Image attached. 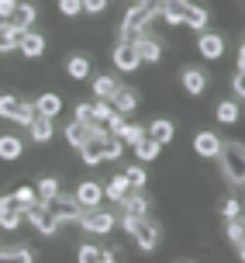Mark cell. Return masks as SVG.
Listing matches in <instances>:
<instances>
[{
  "label": "cell",
  "mask_w": 245,
  "mask_h": 263,
  "mask_svg": "<svg viewBox=\"0 0 245 263\" xmlns=\"http://www.w3.org/2000/svg\"><path fill=\"white\" fill-rule=\"evenodd\" d=\"M159 17L166 25H187V28H194V31H204L207 28V11L190 4V0H162L159 4Z\"/></svg>",
  "instance_id": "obj_1"
},
{
  "label": "cell",
  "mask_w": 245,
  "mask_h": 263,
  "mask_svg": "<svg viewBox=\"0 0 245 263\" xmlns=\"http://www.w3.org/2000/svg\"><path fill=\"white\" fill-rule=\"evenodd\" d=\"M218 166H221V177L232 180V187H242L245 184V145L242 142H221L218 149Z\"/></svg>",
  "instance_id": "obj_2"
},
{
  "label": "cell",
  "mask_w": 245,
  "mask_h": 263,
  "mask_svg": "<svg viewBox=\"0 0 245 263\" xmlns=\"http://www.w3.org/2000/svg\"><path fill=\"white\" fill-rule=\"evenodd\" d=\"M155 17H159V14H155L152 7H145V4L128 7L125 17H121V28H117V39H121V42H135L138 35H145V28L152 25Z\"/></svg>",
  "instance_id": "obj_3"
},
{
  "label": "cell",
  "mask_w": 245,
  "mask_h": 263,
  "mask_svg": "<svg viewBox=\"0 0 245 263\" xmlns=\"http://www.w3.org/2000/svg\"><path fill=\"white\" fill-rule=\"evenodd\" d=\"M45 208L55 215V222H59V225H79V218H83V208L76 204V197L63 194V191L52 197V201H45Z\"/></svg>",
  "instance_id": "obj_4"
},
{
  "label": "cell",
  "mask_w": 245,
  "mask_h": 263,
  "mask_svg": "<svg viewBox=\"0 0 245 263\" xmlns=\"http://www.w3.org/2000/svg\"><path fill=\"white\" fill-rule=\"evenodd\" d=\"M114 225H117V215H114V211H107L104 204L83 211V218H79V229H83V232H93V236H107V232H114Z\"/></svg>",
  "instance_id": "obj_5"
},
{
  "label": "cell",
  "mask_w": 245,
  "mask_h": 263,
  "mask_svg": "<svg viewBox=\"0 0 245 263\" xmlns=\"http://www.w3.org/2000/svg\"><path fill=\"white\" fill-rule=\"evenodd\" d=\"M21 215H25V222L31 225L35 232H42V236H55V232L63 229V225L55 222V215L45 208V201H35V204H28Z\"/></svg>",
  "instance_id": "obj_6"
},
{
  "label": "cell",
  "mask_w": 245,
  "mask_h": 263,
  "mask_svg": "<svg viewBox=\"0 0 245 263\" xmlns=\"http://www.w3.org/2000/svg\"><path fill=\"white\" fill-rule=\"evenodd\" d=\"M0 118L14 121V125H31L35 107L28 101H21V97H14V93H0Z\"/></svg>",
  "instance_id": "obj_7"
},
{
  "label": "cell",
  "mask_w": 245,
  "mask_h": 263,
  "mask_svg": "<svg viewBox=\"0 0 245 263\" xmlns=\"http://www.w3.org/2000/svg\"><path fill=\"white\" fill-rule=\"evenodd\" d=\"M131 239H135V246H138L142 253H155L159 242H162V229H159V222H152V218L145 215L142 225H138V232H135Z\"/></svg>",
  "instance_id": "obj_8"
},
{
  "label": "cell",
  "mask_w": 245,
  "mask_h": 263,
  "mask_svg": "<svg viewBox=\"0 0 245 263\" xmlns=\"http://www.w3.org/2000/svg\"><path fill=\"white\" fill-rule=\"evenodd\" d=\"M111 63L117 66V73H135L142 59H138V49H135V42H117L114 52H111Z\"/></svg>",
  "instance_id": "obj_9"
},
{
  "label": "cell",
  "mask_w": 245,
  "mask_h": 263,
  "mask_svg": "<svg viewBox=\"0 0 245 263\" xmlns=\"http://www.w3.org/2000/svg\"><path fill=\"white\" fill-rule=\"evenodd\" d=\"M200 39H197V52L204 55L207 63H218L221 55H224V35H218V31H197Z\"/></svg>",
  "instance_id": "obj_10"
},
{
  "label": "cell",
  "mask_w": 245,
  "mask_h": 263,
  "mask_svg": "<svg viewBox=\"0 0 245 263\" xmlns=\"http://www.w3.org/2000/svg\"><path fill=\"white\" fill-rule=\"evenodd\" d=\"M207 83H211V80H207V73L200 69V66H183L180 87L190 93V97H204V93H207Z\"/></svg>",
  "instance_id": "obj_11"
},
{
  "label": "cell",
  "mask_w": 245,
  "mask_h": 263,
  "mask_svg": "<svg viewBox=\"0 0 245 263\" xmlns=\"http://www.w3.org/2000/svg\"><path fill=\"white\" fill-rule=\"evenodd\" d=\"M111 104H114L117 115H125V118H128V115H135V111H138V90H135V87H125V83H117Z\"/></svg>",
  "instance_id": "obj_12"
},
{
  "label": "cell",
  "mask_w": 245,
  "mask_h": 263,
  "mask_svg": "<svg viewBox=\"0 0 245 263\" xmlns=\"http://www.w3.org/2000/svg\"><path fill=\"white\" fill-rule=\"evenodd\" d=\"M73 197H76V204L83 211H90V208H97V204H104V187L97 184V180H83Z\"/></svg>",
  "instance_id": "obj_13"
},
{
  "label": "cell",
  "mask_w": 245,
  "mask_h": 263,
  "mask_svg": "<svg viewBox=\"0 0 245 263\" xmlns=\"http://www.w3.org/2000/svg\"><path fill=\"white\" fill-rule=\"evenodd\" d=\"M17 52L25 55V59H42V55H45V35H38L35 28H28V31H21V42H17Z\"/></svg>",
  "instance_id": "obj_14"
},
{
  "label": "cell",
  "mask_w": 245,
  "mask_h": 263,
  "mask_svg": "<svg viewBox=\"0 0 245 263\" xmlns=\"http://www.w3.org/2000/svg\"><path fill=\"white\" fill-rule=\"evenodd\" d=\"M135 49H138L142 66H155L159 59H162V42L152 39V35H138V39H135Z\"/></svg>",
  "instance_id": "obj_15"
},
{
  "label": "cell",
  "mask_w": 245,
  "mask_h": 263,
  "mask_svg": "<svg viewBox=\"0 0 245 263\" xmlns=\"http://www.w3.org/2000/svg\"><path fill=\"white\" fill-rule=\"evenodd\" d=\"M221 142H224V139H221L218 132H197L194 135V153L200 159H214L218 149H221Z\"/></svg>",
  "instance_id": "obj_16"
},
{
  "label": "cell",
  "mask_w": 245,
  "mask_h": 263,
  "mask_svg": "<svg viewBox=\"0 0 245 263\" xmlns=\"http://www.w3.org/2000/svg\"><path fill=\"white\" fill-rule=\"evenodd\" d=\"M21 222H25L21 208L11 201V194H4L0 197V229H4V232H14V229H21Z\"/></svg>",
  "instance_id": "obj_17"
},
{
  "label": "cell",
  "mask_w": 245,
  "mask_h": 263,
  "mask_svg": "<svg viewBox=\"0 0 245 263\" xmlns=\"http://www.w3.org/2000/svg\"><path fill=\"white\" fill-rule=\"evenodd\" d=\"M145 135H149L152 142H159V145H169L173 139H176V121L152 118V121H149V128H145Z\"/></svg>",
  "instance_id": "obj_18"
},
{
  "label": "cell",
  "mask_w": 245,
  "mask_h": 263,
  "mask_svg": "<svg viewBox=\"0 0 245 263\" xmlns=\"http://www.w3.org/2000/svg\"><path fill=\"white\" fill-rule=\"evenodd\" d=\"M35 17H38V7L35 4H17L7 17V25H14L17 31H28V28H35Z\"/></svg>",
  "instance_id": "obj_19"
},
{
  "label": "cell",
  "mask_w": 245,
  "mask_h": 263,
  "mask_svg": "<svg viewBox=\"0 0 245 263\" xmlns=\"http://www.w3.org/2000/svg\"><path fill=\"white\" fill-rule=\"evenodd\" d=\"M224 239L232 242L235 256L242 260V256H245V222H242V218H228V222H224Z\"/></svg>",
  "instance_id": "obj_20"
},
{
  "label": "cell",
  "mask_w": 245,
  "mask_h": 263,
  "mask_svg": "<svg viewBox=\"0 0 245 263\" xmlns=\"http://www.w3.org/2000/svg\"><path fill=\"white\" fill-rule=\"evenodd\" d=\"M117 204H121V215H149V197H145V191H135V187Z\"/></svg>",
  "instance_id": "obj_21"
},
{
  "label": "cell",
  "mask_w": 245,
  "mask_h": 263,
  "mask_svg": "<svg viewBox=\"0 0 245 263\" xmlns=\"http://www.w3.org/2000/svg\"><path fill=\"white\" fill-rule=\"evenodd\" d=\"M31 107H35V115H42V118H59L63 115V97L59 93H38Z\"/></svg>",
  "instance_id": "obj_22"
},
{
  "label": "cell",
  "mask_w": 245,
  "mask_h": 263,
  "mask_svg": "<svg viewBox=\"0 0 245 263\" xmlns=\"http://www.w3.org/2000/svg\"><path fill=\"white\" fill-rule=\"evenodd\" d=\"M52 121H55V118H42V115H35V118H31V125H28L31 142H38V145L52 142V135H55V125H52Z\"/></svg>",
  "instance_id": "obj_23"
},
{
  "label": "cell",
  "mask_w": 245,
  "mask_h": 263,
  "mask_svg": "<svg viewBox=\"0 0 245 263\" xmlns=\"http://www.w3.org/2000/svg\"><path fill=\"white\" fill-rule=\"evenodd\" d=\"M214 115H218V121L221 125H224V128H228V125H238V121H242V104H238V101H221L218 107H214Z\"/></svg>",
  "instance_id": "obj_24"
},
{
  "label": "cell",
  "mask_w": 245,
  "mask_h": 263,
  "mask_svg": "<svg viewBox=\"0 0 245 263\" xmlns=\"http://www.w3.org/2000/svg\"><path fill=\"white\" fill-rule=\"evenodd\" d=\"M63 139L73 145V149H83V145H87V139H90V125H83V121H69V125H66V132H63Z\"/></svg>",
  "instance_id": "obj_25"
},
{
  "label": "cell",
  "mask_w": 245,
  "mask_h": 263,
  "mask_svg": "<svg viewBox=\"0 0 245 263\" xmlns=\"http://www.w3.org/2000/svg\"><path fill=\"white\" fill-rule=\"evenodd\" d=\"M21 153H25V142L17 135H0V159L14 163V159H21Z\"/></svg>",
  "instance_id": "obj_26"
},
{
  "label": "cell",
  "mask_w": 245,
  "mask_h": 263,
  "mask_svg": "<svg viewBox=\"0 0 245 263\" xmlns=\"http://www.w3.org/2000/svg\"><path fill=\"white\" fill-rule=\"evenodd\" d=\"M128 191H131V187H128V177H125V173H114V177L104 184V197H111L114 204H117L125 194H128Z\"/></svg>",
  "instance_id": "obj_27"
},
{
  "label": "cell",
  "mask_w": 245,
  "mask_h": 263,
  "mask_svg": "<svg viewBox=\"0 0 245 263\" xmlns=\"http://www.w3.org/2000/svg\"><path fill=\"white\" fill-rule=\"evenodd\" d=\"M114 90H117V77H107V73L93 77V97H97V101H111Z\"/></svg>",
  "instance_id": "obj_28"
},
{
  "label": "cell",
  "mask_w": 245,
  "mask_h": 263,
  "mask_svg": "<svg viewBox=\"0 0 245 263\" xmlns=\"http://www.w3.org/2000/svg\"><path fill=\"white\" fill-rule=\"evenodd\" d=\"M90 59H87V55H69V59H66V73H69V77H73V80H87V77H90Z\"/></svg>",
  "instance_id": "obj_29"
},
{
  "label": "cell",
  "mask_w": 245,
  "mask_h": 263,
  "mask_svg": "<svg viewBox=\"0 0 245 263\" xmlns=\"http://www.w3.org/2000/svg\"><path fill=\"white\" fill-rule=\"evenodd\" d=\"M131 153L138 156V163H152V159H159V153H162V145H159V142H152V139L145 135V139H142L138 145H131Z\"/></svg>",
  "instance_id": "obj_30"
},
{
  "label": "cell",
  "mask_w": 245,
  "mask_h": 263,
  "mask_svg": "<svg viewBox=\"0 0 245 263\" xmlns=\"http://www.w3.org/2000/svg\"><path fill=\"white\" fill-rule=\"evenodd\" d=\"M0 263H35V250H28V246L0 250Z\"/></svg>",
  "instance_id": "obj_31"
},
{
  "label": "cell",
  "mask_w": 245,
  "mask_h": 263,
  "mask_svg": "<svg viewBox=\"0 0 245 263\" xmlns=\"http://www.w3.org/2000/svg\"><path fill=\"white\" fill-rule=\"evenodd\" d=\"M117 139H121V145H125V149H131V145H138L145 139V128H142V125H135V121H125V128H121V135H117Z\"/></svg>",
  "instance_id": "obj_32"
},
{
  "label": "cell",
  "mask_w": 245,
  "mask_h": 263,
  "mask_svg": "<svg viewBox=\"0 0 245 263\" xmlns=\"http://www.w3.org/2000/svg\"><path fill=\"white\" fill-rule=\"evenodd\" d=\"M17 42H21V31L14 25L0 28V52H17Z\"/></svg>",
  "instance_id": "obj_33"
},
{
  "label": "cell",
  "mask_w": 245,
  "mask_h": 263,
  "mask_svg": "<svg viewBox=\"0 0 245 263\" xmlns=\"http://www.w3.org/2000/svg\"><path fill=\"white\" fill-rule=\"evenodd\" d=\"M125 177H128V187H135V191H145L149 170H145V163H131L128 170H125Z\"/></svg>",
  "instance_id": "obj_34"
},
{
  "label": "cell",
  "mask_w": 245,
  "mask_h": 263,
  "mask_svg": "<svg viewBox=\"0 0 245 263\" xmlns=\"http://www.w3.org/2000/svg\"><path fill=\"white\" fill-rule=\"evenodd\" d=\"M63 187H59V180L55 177H42L38 180V187H35V194H38V201H52V197L59 194Z\"/></svg>",
  "instance_id": "obj_35"
},
{
  "label": "cell",
  "mask_w": 245,
  "mask_h": 263,
  "mask_svg": "<svg viewBox=\"0 0 245 263\" xmlns=\"http://www.w3.org/2000/svg\"><path fill=\"white\" fill-rule=\"evenodd\" d=\"M90 111H93V125H107V118L114 115V104L111 101H93Z\"/></svg>",
  "instance_id": "obj_36"
},
{
  "label": "cell",
  "mask_w": 245,
  "mask_h": 263,
  "mask_svg": "<svg viewBox=\"0 0 245 263\" xmlns=\"http://www.w3.org/2000/svg\"><path fill=\"white\" fill-rule=\"evenodd\" d=\"M79 156H83V163H87V166H100V163H104V149L97 142H87L83 149H79Z\"/></svg>",
  "instance_id": "obj_37"
},
{
  "label": "cell",
  "mask_w": 245,
  "mask_h": 263,
  "mask_svg": "<svg viewBox=\"0 0 245 263\" xmlns=\"http://www.w3.org/2000/svg\"><path fill=\"white\" fill-rule=\"evenodd\" d=\"M11 201H14L21 211H25L28 204H35V201H38V194H35V187H17V191L11 194Z\"/></svg>",
  "instance_id": "obj_38"
},
{
  "label": "cell",
  "mask_w": 245,
  "mask_h": 263,
  "mask_svg": "<svg viewBox=\"0 0 245 263\" xmlns=\"http://www.w3.org/2000/svg\"><path fill=\"white\" fill-rule=\"evenodd\" d=\"M100 256H104V250H100V246H93V242H83V246L76 250V260L79 263H97Z\"/></svg>",
  "instance_id": "obj_39"
},
{
  "label": "cell",
  "mask_w": 245,
  "mask_h": 263,
  "mask_svg": "<svg viewBox=\"0 0 245 263\" xmlns=\"http://www.w3.org/2000/svg\"><path fill=\"white\" fill-rule=\"evenodd\" d=\"M221 215H224V222H228V218H242V201H238V197H224Z\"/></svg>",
  "instance_id": "obj_40"
},
{
  "label": "cell",
  "mask_w": 245,
  "mask_h": 263,
  "mask_svg": "<svg viewBox=\"0 0 245 263\" xmlns=\"http://www.w3.org/2000/svg\"><path fill=\"white\" fill-rule=\"evenodd\" d=\"M232 97L242 104V97H245V69H235V77H232Z\"/></svg>",
  "instance_id": "obj_41"
},
{
  "label": "cell",
  "mask_w": 245,
  "mask_h": 263,
  "mask_svg": "<svg viewBox=\"0 0 245 263\" xmlns=\"http://www.w3.org/2000/svg\"><path fill=\"white\" fill-rule=\"evenodd\" d=\"M59 14L63 17H76V14H83V4L79 0H59Z\"/></svg>",
  "instance_id": "obj_42"
},
{
  "label": "cell",
  "mask_w": 245,
  "mask_h": 263,
  "mask_svg": "<svg viewBox=\"0 0 245 263\" xmlns=\"http://www.w3.org/2000/svg\"><path fill=\"white\" fill-rule=\"evenodd\" d=\"M121 153H125L121 139H111V142L104 145V163H107V159H121Z\"/></svg>",
  "instance_id": "obj_43"
},
{
  "label": "cell",
  "mask_w": 245,
  "mask_h": 263,
  "mask_svg": "<svg viewBox=\"0 0 245 263\" xmlns=\"http://www.w3.org/2000/svg\"><path fill=\"white\" fill-rule=\"evenodd\" d=\"M83 4V14H104L107 11V0H79Z\"/></svg>",
  "instance_id": "obj_44"
},
{
  "label": "cell",
  "mask_w": 245,
  "mask_h": 263,
  "mask_svg": "<svg viewBox=\"0 0 245 263\" xmlns=\"http://www.w3.org/2000/svg\"><path fill=\"white\" fill-rule=\"evenodd\" d=\"M76 121L93 125V111H90V104H87V101H79V104H76Z\"/></svg>",
  "instance_id": "obj_45"
},
{
  "label": "cell",
  "mask_w": 245,
  "mask_h": 263,
  "mask_svg": "<svg viewBox=\"0 0 245 263\" xmlns=\"http://www.w3.org/2000/svg\"><path fill=\"white\" fill-rule=\"evenodd\" d=\"M14 7H17V0H0V14H4V17H11Z\"/></svg>",
  "instance_id": "obj_46"
},
{
  "label": "cell",
  "mask_w": 245,
  "mask_h": 263,
  "mask_svg": "<svg viewBox=\"0 0 245 263\" xmlns=\"http://www.w3.org/2000/svg\"><path fill=\"white\" fill-rule=\"evenodd\" d=\"M235 69H245V45H238V55H235Z\"/></svg>",
  "instance_id": "obj_47"
},
{
  "label": "cell",
  "mask_w": 245,
  "mask_h": 263,
  "mask_svg": "<svg viewBox=\"0 0 245 263\" xmlns=\"http://www.w3.org/2000/svg\"><path fill=\"white\" fill-rule=\"evenodd\" d=\"M4 25H7V17H4V14H0V28H4Z\"/></svg>",
  "instance_id": "obj_48"
}]
</instances>
